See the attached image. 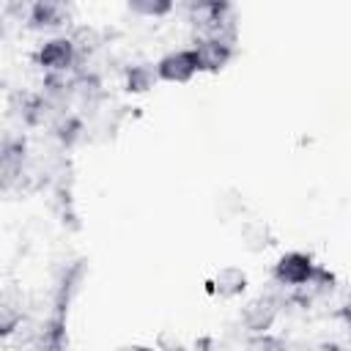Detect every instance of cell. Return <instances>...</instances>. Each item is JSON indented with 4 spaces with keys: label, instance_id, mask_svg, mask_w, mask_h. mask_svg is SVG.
<instances>
[{
    "label": "cell",
    "instance_id": "9",
    "mask_svg": "<svg viewBox=\"0 0 351 351\" xmlns=\"http://www.w3.org/2000/svg\"><path fill=\"white\" fill-rule=\"evenodd\" d=\"M159 82V74H156V63H129L123 69V90L126 93H148L154 85Z\"/></svg>",
    "mask_w": 351,
    "mask_h": 351
},
{
    "label": "cell",
    "instance_id": "2",
    "mask_svg": "<svg viewBox=\"0 0 351 351\" xmlns=\"http://www.w3.org/2000/svg\"><path fill=\"white\" fill-rule=\"evenodd\" d=\"M318 263L310 252H302V250H288V252H280L277 261L271 263V280L280 285V288H288V291H302L304 285H310L318 274Z\"/></svg>",
    "mask_w": 351,
    "mask_h": 351
},
{
    "label": "cell",
    "instance_id": "12",
    "mask_svg": "<svg viewBox=\"0 0 351 351\" xmlns=\"http://www.w3.org/2000/svg\"><path fill=\"white\" fill-rule=\"evenodd\" d=\"M206 3H211V5H219V8H230L236 0H206Z\"/></svg>",
    "mask_w": 351,
    "mask_h": 351
},
{
    "label": "cell",
    "instance_id": "11",
    "mask_svg": "<svg viewBox=\"0 0 351 351\" xmlns=\"http://www.w3.org/2000/svg\"><path fill=\"white\" fill-rule=\"evenodd\" d=\"M340 315H343V324H346V329H348V340H351V296L343 302V307H340Z\"/></svg>",
    "mask_w": 351,
    "mask_h": 351
},
{
    "label": "cell",
    "instance_id": "10",
    "mask_svg": "<svg viewBox=\"0 0 351 351\" xmlns=\"http://www.w3.org/2000/svg\"><path fill=\"white\" fill-rule=\"evenodd\" d=\"M126 8L140 19H165L173 14L176 0H126Z\"/></svg>",
    "mask_w": 351,
    "mask_h": 351
},
{
    "label": "cell",
    "instance_id": "5",
    "mask_svg": "<svg viewBox=\"0 0 351 351\" xmlns=\"http://www.w3.org/2000/svg\"><path fill=\"white\" fill-rule=\"evenodd\" d=\"M280 318V302L269 293H258L252 299H247L239 310V324L247 335H266L274 329Z\"/></svg>",
    "mask_w": 351,
    "mask_h": 351
},
{
    "label": "cell",
    "instance_id": "7",
    "mask_svg": "<svg viewBox=\"0 0 351 351\" xmlns=\"http://www.w3.org/2000/svg\"><path fill=\"white\" fill-rule=\"evenodd\" d=\"M206 285H208V293L211 296L230 302V299H239V296L247 293L250 277H247V271L241 266H222V269H217L211 274V280Z\"/></svg>",
    "mask_w": 351,
    "mask_h": 351
},
{
    "label": "cell",
    "instance_id": "3",
    "mask_svg": "<svg viewBox=\"0 0 351 351\" xmlns=\"http://www.w3.org/2000/svg\"><path fill=\"white\" fill-rule=\"evenodd\" d=\"M74 19L71 0H30L25 11V22L36 33H60Z\"/></svg>",
    "mask_w": 351,
    "mask_h": 351
},
{
    "label": "cell",
    "instance_id": "4",
    "mask_svg": "<svg viewBox=\"0 0 351 351\" xmlns=\"http://www.w3.org/2000/svg\"><path fill=\"white\" fill-rule=\"evenodd\" d=\"M156 74H159V82H167V85H186V82H192L200 74L195 49L192 47L167 49L156 60Z\"/></svg>",
    "mask_w": 351,
    "mask_h": 351
},
{
    "label": "cell",
    "instance_id": "6",
    "mask_svg": "<svg viewBox=\"0 0 351 351\" xmlns=\"http://www.w3.org/2000/svg\"><path fill=\"white\" fill-rule=\"evenodd\" d=\"M192 49L197 55V66L200 74H219L230 66L233 55H236V44H228L222 38H211V36H195Z\"/></svg>",
    "mask_w": 351,
    "mask_h": 351
},
{
    "label": "cell",
    "instance_id": "8",
    "mask_svg": "<svg viewBox=\"0 0 351 351\" xmlns=\"http://www.w3.org/2000/svg\"><path fill=\"white\" fill-rule=\"evenodd\" d=\"M25 140H5L3 143V156H0V173H3V186L11 189L16 181H22L25 173Z\"/></svg>",
    "mask_w": 351,
    "mask_h": 351
},
{
    "label": "cell",
    "instance_id": "1",
    "mask_svg": "<svg viewBox=\"0 0 351 351\" xmlns=\"http://www.w3.org/2000/svg\"><path fill=\"white\" fill-rule=\"evenodd\" d=\"M80 58H82L80 55V47L74 41V36H69V33L47 36L33 49V66L44 77H66V74H71Z\"/></svg>",
    "mask_w": 351,
    "mask_h": 351
}]
</instances>
